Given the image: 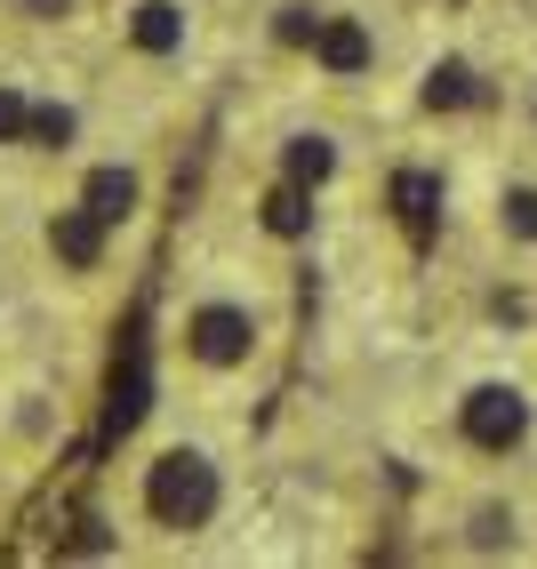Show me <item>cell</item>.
Returning a JSON list of instances; mask_svg holds the SVG:
<instances>
[{
  "instance_id": "cell-11",
  "label": "cell",
  "mask_w": 537,
  "mask_h": 569,
  "mask_svg": "<svg viewBox=\"0 0 537 569\" xmlns=\"http://www.w3.org/2000/svg\"><path fill=\"white\" fill-rule=\"evenodd\" d=\"M329 169H337V144L329 137H289V177L314 193V184H329Z\"/></svg>"
},
{
  "instance_id": "cell-19",
  "label": "cell",
  "mask_w": 537,
  "mask_h": 569,
  "mask_svg": "<svg viewBox=\"0 0 537 569\" xmlns=\"http://www.w3.org/2000/svg\"><path fill=\"white\" fill-rule=\"evenodd\" d=\"M24 9H32V17H64V9H72V0H24Z\"/></svg>"
},
{
  "instance_id": "cell-16",
  "label": "cell",
  "mask_w": 537,
  "mask_h": 569,
  "mask_svg": "<svg viewBox=\"0 0 537 569\" xmlns=\"http://www.w3.org/2000/svg\"><path fill=\"white\" fill-rule=\"evenodd\" d=\"M17 137H32V104L17 89H0V144H17Z\"/></svg>"
},
{
  "instance_id": "cell-2",
  "label": "cell",
  "mask_w": 537,
  "mask_h": 569,
  "mask_svg": "<svg viewBox=\"0 0 537 569\" xmlns=\"http://www.w3.org/2000/svg\"><path fill=\"white\" fill-rule=\"evenodd\" d=\"M152 409V346H145V321H129V346L112 361V386H105V426L97 441H129Z\"/></svg>"
},
{
  "instance_id": "cell-12",
  "label": "cell",
  "mask_w": 537,
  "mask_h": 569,
  "mask_svg": "<svg viewBox=\"0 0 537 569\" xmlns=\"http://www.w3.org/2000/svg\"><path fill=\"white\" fill-rule=\"evenodd\" d=\"M265 224H274L281 241H297L305 224H314V209H305V184L289 177V184H274V193H265Z\"/></svg>"
},
{
  "instance_id": "cell-8",
  "label": "cell",
  "mask_w": 537,
  "mask_h": 569,
  "mask_svg": "<svg viewBox=\"0 0 537 569\" xmlns=\"http://www.w3.org/2000/svg\"><path fill=\"white\" fill-rule=\"evenodd\" d=\"M314 57L329 64V72H369V32L354 24V17H321V41H314Z\"/></svg>"
},
{
  "instance_id": "cell-17",
  "label": "cell",
  "mask_w": 537,
  "mask_h": 569,
  "mask_svg": "<svg viewBox=\"0 0 537 569\" xmlns=\"http://www.w3.org/2000/svg\"><path fill=\"white\" fill-rule=\"evenodd\" d=\"M32 137H41V144H72V112L64 104H41V112H32Z\"/></svg>"
},
{
  "instance_id": "cell-3",
  "label": "cell",
  "mask_w": 537,
  "mask_h": 569,
  "mask_svg": "<svg viewBox=\"0 0 537 569\" xmlns=\"http://www.w3.org/2000/svg\"><path fill=\"white\" fill-rule=\"evenodd\" d=\"M521 433H529V401L514 393V386H474L466 393V441L474 449H521Z\"/></svg>"
},
{
  "instance_id": "cell-14",
  "label": "cell",
  "mask_w": 537,
  "mask_h": 569,
  "mask_svg": "<svg viewBox=\"0 0 537 569\" xmlns=\"http://www.w3.org/2000/svg\"><path fill=\"white\" fill-rule=\"evenodd\" d=\"M506 233L537 241V184H514V193H506Z\"/></svg>"
},
{
  "instance_id": "cell-15",
  "label": "cell",
  "mask_w": 537,
  "mask_h": 569,
  "mask_svg": "<svg viewBox=\"0 0 537 569\" xmlns=\"http://www.w3.org/2000/svg\"><path fill=\"white\" fill-rule=\"evenodd\" d=\"M274 41L314 49V41H321V17H314V9H281V17H274Z\"/></svg>"
},
{
  "instance_id": "cell-18",
  "label": "cell",
  "mask_w": 537,
  "mask_h": 569,
  "mask_svg": "<svg viewBox=\"0 0 537 569\" xmlns=\"http://www.w3.org/2000/svg\"><path fill=\"white\" fill-rule=\"evenodd\" d=\"M72 529H81V538H72V553H105V546H112L105 521H72Z\"/></svg>"
},
{
  "instance_id": "cell-4",
  "label": "cell",
  "mask_w": 537,
  "mask_h": 569,
  "mask_svg": "<svg viewBox=\"0 0 537 569\" xmlns=\"http://www.w3.org/2000/svg\"><path fill=\"white\" fill-rule=\"evenodd\" d=\"M249 313L241 306H201L193 321H185V346H193L209 369H233V361H249Z\"/></svg>"
},
{
  "instance_id": "cell-5",
  "label": "cell",
  "mask_w": 537,
  "mask_h": 569,
  "mask_svg": "<svg viewBox=\"0 0 537 569\" xmlns=\"http://www.w3.org/2000/svg\"><path fill=\"white\" fill-rule=\"evenodd\" d=\"M49 249L72 264V273H89V264L105 257V217L81 201V209H57V224H49Z\"/></svg>"
},
{
  "instance_id": "cell-7",
  "label": "cell",
  "mask_w": 537,
  "mask_h": 569,
  "mask_svg": "<svg viewBox=\"0 0 537 569\" xmlns=\"http://www.w3.org/2000/svg\"><path fill=\"white\" fill-rule=\"evenodd\" d=\"M129 41H137L145 57H177V49H185L177 0H137V9H129Z\"/></svg>"
},
{
  "instance_id": "cell-1",
  "label": "cell",
  "mask_w": 537,
  "mask_h": 569,
  "mask_svg": "<svg viewBox=\"0 0 537 569\" xmlns=\"http://www.w3.org/2000/svg\"><path fill=\"white\" fill-rule=\"evenodd\" d=\"M145 513L161 529H201L217 513V466L201 449H169V458L145 473Z\"/></svg>"
},
{
  "instance_id": "cell-13",
  "label": "cell",
  "mask_w": 537,
  "mask_h": 569,
  "mask_svg": "<svg viewBox=\"0 0 537 569\" xmlns=\"http://www.w3.org/2000/svg\"><path fill=\"white\" fill-rule=\"evenodd\" d=\"M497 546H514V513L506 506H481L474 513V553H497Z\"/></svg>"
},
{
  "instance_id": "cell-10",
  "label": "cell",
  "mask_w": 537,
  "mask_h": 569,
  "mask_svg": "<svg viewBox=\"0 0 537 569\" xmlns=\"http://www.w3.org/2000/svg\"><path fill=\"white\" fill-rule=\"evenodd\" d=\"M426 104H434V112H457V104H481V89H474V72L449 57V64L426 72Z\"/></svg>"
},
{
  "instance_id": "cell-9",
  "label": "cell",
  "mask_w": 537,
  "mask_h": 569,
  "mask_svg": "<svg viewBox=\"0 0 537 569\" xmlns=\"http://www.w3.org/2000/svg\"><path fill=\"white\" fill-rule=\"evenodd\" d=\"M81 201L105 217V224H121L129 209H137V177L129 169H89V184H81Z\"/></svg>"
},
{
  "instance_id": "cell-6",
  "label": "cell",
  "mask_w": 537,
  "mask_h": 569,
  "mask_svg": "<svg viewBox=\"0 0 537 569\" xmlns=\"http://www.w3.org/2000/svg\"><path fill=\"white\" fill-rule=\"evenodd\" d=\"M394 209H401V224H409V241H434L441 177H434V169H401V177H394Z\"/></svg>"
}]
</instances>
